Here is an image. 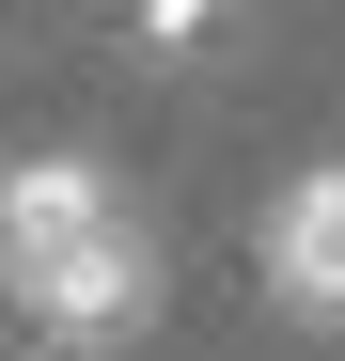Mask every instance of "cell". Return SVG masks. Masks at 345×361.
<instances>
[{"label": "cell", "instance_id": "cell-1", "mask_svg": "<svg viewBox=\"0 0 345 361\" xmlns=\"http://www.w3.org/2000/svg\"><path fill=\"white\" fill-rule=\"evenodd\" d=\"M0 298L47 345H126L157 314V235L126 220L94 157H16L0 173Z\"/></svg>", "mask_w": 345, "mask_h": 361}, {"label": "cell", "instance_id": "cell-2", "mask_svg": "<svg viewBox=\"0 0 345 361\" xmlns=\"http://www.w3.org/2000/svg\"><path fill=\"white\" fill-rule=\"evenodd\" d=\"M267 298L299 330H345V157H314L299 189L267 204Z\"/></svg>", "mask_w": 345, "mask_h": 361}, {"label": "cell", "instance_id": "cell-3", "mask_svg": "<svg viewBox=\"0 0 345 361\" xmlns=\"http://www.w3.org/2000/svg\"><path fill=\"white\" fill-rule=\"evenodd\" d=\"M142 63H220V32H236V0H126Z\"/></svg>", "mask_w": 345, "mask_h": 361}]
</instances>
